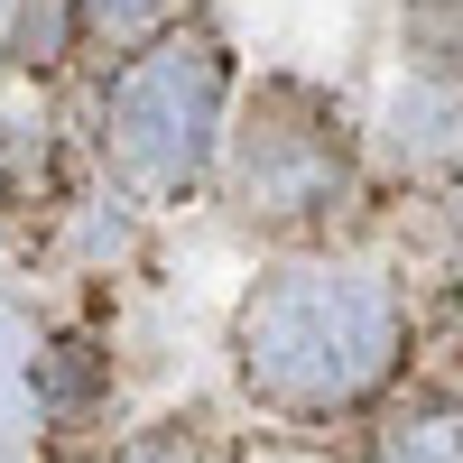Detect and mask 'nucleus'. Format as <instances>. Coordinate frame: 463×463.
<instances>
[{
    "label": "nucleus",
    "mask_w": 463,
    "mask_h": 463,
    "mask_svg": "<svg viewBox=\"0 0 463 463\" xmlns=\"http://www.w3.org/2000/svg\"><path fill=\"white\" fill-rule=\"evenodd\" d=\"M213 158H222L241 222L279 232V241H297V232H316L353 204V121L297 74H269L241 102V121H222Z\"/></svg>",
    "instance_id": "3"
},
{
    "label": "nucleus",
    "mask_w": 463,
    "mask_h": 463,
    "mask_svg": "<svg viewBox=\"0 0 463 463\" xmlns=\"http://www.w3.org/2000/svg\"><path fill=\"white\" fill-rule=\"evenodd\" d=\"M454 176H463V148H454Z\"/></svg>",
    "instance_id": "9"
},
{
    "label": "nucleus",
    "mask_w": 463,
    "mask_h": 463,
    "mask_svg": "<svg viewBox=\"0 0 463 463\" xmlns=\"http://www.w3.org/2000/svg\"><path fill=\"white\" fill-rule=\"evenodd\" d=\"M121 463H204V436H185V427H148Z\"/></svg>",
    "instance_id": "8"
},
{
    "label": "nucleus",
    "mask_w": 463,
    "mask_h": 463,
    "mask_svg": "<svg viewBox=\"0 0 463 463\" xmlns=\"http://www.w3.org/2000/svg\"><path fill=\"white\" fill-rule=\"evenodd\" d=\"M371 463H463V408L454 399H408L371 427Z\"/></svg>",
    "instance_id": "4"
},
{
    "label": "nucleus",
    "mask_w": 463,
    "mask_h": 463,
    "mask_svg": "<svg viewBox=\"0 0 463 463\" xmlns=\"http://www.w3.org/2000/svg\"><path fill=\"white\" fill-rule=\"evenodd\" d=\"M84 28H93V10H84V0H19L10 56H19L28 74H56L74 47H84Z\"/></svg>",
    "instance_id": "6"
},
{
    "label": "nucleus",
    "mask_w": 463,
    "mask_h": 463,
    "mask_svg": "<svg viewBox=\"0 0 463 463\" xmlns=\"http://www.w3.org/2000/svg\"><path fill=\"white\" fill-rule=\"evenodd\" d=\"M84 10H93V28H111V37H148L176 0H84Z\"/></svg>",
    "instance_id": "7"
},
{
    "label": "nucleus",
    "mask_w": 463,
    "mask_h": 463,
    "mask_svg": "<svg viewBox=\"0 0 463 463\" xmlns=\"http://www.w3.org/2000/svg\"><path fill=\"white\" fill-rule=\"evenodd\" d=\"M232 362L279 417H353L408 371V306L362 260H288L241 297Z\"/></svg>",
    "instance_id": "1"
},
{
    "label": "nucleus",
    "mask_w": 463,
    "mask_h": 463,
    "mask_svg": "<svg viewBox=\"0 0 463 463\" xmlns=\"http://www.w3.org/2000/svg\"><path fill=\"white\" fill-rule=\"evenodd\" d=\"M390 148L417 158V167H427V158H454V148H463V93L436 84V74H427V84H408L399 111H390Z\"/></svg>",
    "instance_id": "5"
},
{
    "label": "nucleus",
    "mask_w": 463,
    "mask_h": 463,
    "mask_svg": "<svg viewBox=\"0 0 463 463\" xmlns=\"http://www.w3.org/2000/svg\"><path fill=\"white\" fill-rule=\"evenodd\" d=\"M232 121V56L213 28H167L111 74L102 93V158L148 204H176L213 167Z\"/></svg>",
    "instance_id": "2"
}]
</instances>
